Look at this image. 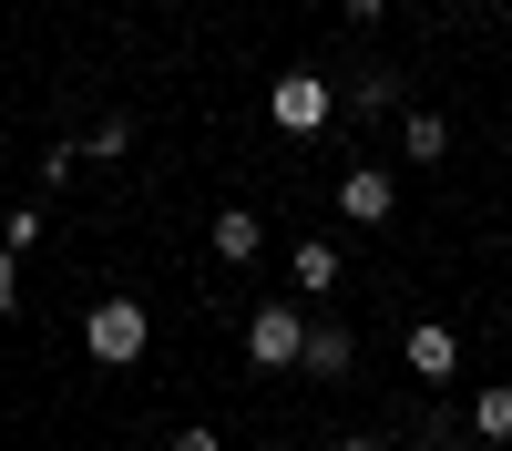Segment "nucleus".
<instances>
[{"instance_id":"nucleus-5","label":"nucleus","mask_w":512,"mask_h":451,"mask_svg":"<svg viewBox=\"0 0 512 451\" xmlns=\"http://www.w3.org/2000/svg\"><path fill=\"white\" fill-rule=\"evenodd\" d=\"M297 369H318V380H349V369H359V339H349L338 318H318V328H308V349H297Z\"/></svg>"},{"instance_id":"nucleus-18","label":"nucleus","mask_w":512,"mask_h":451,"mask_svg":"<svg viewBox=\"0 0 512 451\" xmlns=\"http://www.w3.org/2000/svg\"><path fill=\"white\" fill-rule=\"evenodd\" d=\"M461 451H492V441H461Z\"/></svg>"},{"instance_id":"nucleus-7","label":"nucleus","mask_w":512,"mask_h":451,"mask_svg":"<svg viewBox=\"0 0 512 451\" xmlns=\"http://www.w3.org/2000/svg\"><path fill=\"white\" fill-rule=\"evenodd\" d=\"M287 277H297V287H308V298H328V287H338V277H349V257H338V246H328V236H308V246H297V257H287Z\"/></svg>"},{"instance_id":"nucleus-10","label":"nucleus","mask_w":512,"mask_h":451,"mask_svg":"<svg viewBox=\"0 0 512 451\" xmlns=\"http://www.w3.org/2000/svg\"><path fill=\"white\" fill-rule=\"evenodd\" d=\"M472 431H482V441H512V380H492V390L472 400Z\"/></svg>"},{"instance_id":"nucleus-4","label":"nucleus","mask_w":512,"mask_h":451,"mask_svg":"<svg viewBox=\"0 0 512 451\" xmlns=\"http://www.w3.org/2000/svg\"><path fill=\"white\" fill-rule=\"evenodd\" d=\"M390 205H400V185L379 175V164H349V175H338V216L349 226H390Z\"/></svg>"},{"instance_id":"nucleus-16","label":"nucleus","mask_w":512,"mask_h":451,"mask_svg":"<svg viewBox=\"0 0 512 451\" xmlns=\"http://www.w3.org/2000/svg\"><path fill=\"white\" fill-rule=\"evenodd\" d=\"M338 451H390V441H379V431H349V441H338Z\"/></svg>"},{"instance_id":"nucleus-6","label":"nucleus","mask_w":512,"mask_h":451,"mask_svg":"<svg viewBox=\"0 0 512 451\" xmlns=\"http://www.w3.org/2000/svg\"><path fill=\"white\" fill-rule=\"evenodd\" d=\"M451 369H461V339H451L441 318H420L410 328V380H451Z\"/></svg>"},{"instance_id":"nucleus-12","label":"nucleus","mask_w":512,"mask_h":451,"mask_svg":"<svg viewBox=\"0 0 512 451\" xmlns=\"http://www.w3.org/2000/svg\"><path fill=\"white\" fill-rule=\"evenodd\" d=\"M31 236H41V205H11V216H0V257H21Z\"/></svg>"},{"instance_id":"nucleus-3","label":"nucleus","mask_w":512,"mask_h":451,"mask_svg":"<svg viewBox=\"0 0 512 451\" xmlns=\"http://www.w3.org/2000/svg\"><path fill=\"white\" fill-rule=\"evenodd\" d=\"M297 349H308L297 308H246V369H297Z\"/></svg>"},{"instance_id":"nucleus-11","label":"nucleus","mask_w":512,"mask_h":451,"mask_svg":"<svg viewBox=\"0 0 512 451\" xmlns=\"http://www.w3.org/2000/svg\"><path fill=\"white\" fill-rule=\"evenodd\" d=\"M349 103H359V113H390V103H400V82H390V72H359L349 93H338V123H349Z\"/></svg>"},{"instance_id":"nucleus-8","label":"nucleus","mask_w":512,"mask_h":451,"mask_svg":"<svg viewBox=\"0 0 512 451\" xmlns=\"http://www.w3.org/2000/svg\"><path fill=\"white\" fill-rule=\"evenodd\" d=\"M256 246H267V226H256V205H226V216H216V257H226V267H246Z\"/></svg>"},{"instance_id":"nucleus-15","label":"nucleus","mask_w":512,"mask_h":451,"mask_svg":"<svg viewBox=\"0 0 512 451\" xmlns=\"http://www.w3.org/2000/svg\"><path fill=\"white\" fill-rule=\"evenodd\" d=\"M164 451H226L216 431H175V441H164Z\"/></svg>"},{"instance_id":"nucleus-17","label":"nucleus","mask_w":512,"mask_h":451,"mask_svg":"<svg viewBox=\"0 0 512 451\" xmlns=\"http://www.w3.org/2000/svg\"><path fill=\"white\" fill-rule=\"evenodd\" d=\"M256 451H287V441H256Z\"/></svg>"},{"instance_id":"nucleus-9","label":"nucleus","mask_w":512,"mask_h":451,"mask_svg":"<svg viewBox=\"0 0 512 451\" xmlns=\"http://www.w3.org/2000/svg\"><path fill=\"white\" fill-rule=\"evenodd\" d=\"M400 144H410V164H441V154H451V123L410 103V113H400Z\"/></svg>"},{"instance_id":"nucleus-13","label":"nucleus","mask_w":512,"mask_h":451,"mask_svg":"<svg viewBox=\"0 0 512 451\" xmlns=\"http://www.w3.org/2000/svg\"><path fill=\"white\" fill-rule=\"evenodd\" d=\"M123 144H134V123H123V113H103L93 134H82V154H123Z\"/></svg>"},{"instance_id":"nucleus-2","label":"nucleus","mask_w":512,"mask_h":451,"mask_svg":"<svg viewBox=\"0 0 512 451\" xmlns=\"http://www.w3.org/2000/svg\"><path fill=\"white\" fill-rule=\"evenodd\" d=\"M267 123H277V134H297V144L328 134V123H338V82H328V72H287L277 93H267Z\"/></svg>"},{"instance_id":"nucleus-1","label":"nucleus","mask_w":512,"mask_h":451,"mask_svg":"<svg viewBox=\"0 0 512 451\" xmlns=\"http://www.w3.org/2000/svg\"><path fill=\"white\" fill-rule=\"evenodd\" d=\"M144 339H154L144 298H103L93 318H82V359H93V369H134V359H144Z\"/></svg>"},{"instance_id":"nucleus-14","label":"nucleus","mask_w":512,"mask_h":451,"mask_svg":"<svg viewBox=\"0 0 512 451\" xmlns=\"http://www.w3.org/2000/svg\"><path fill=\"white\" fill-rule=\"evenodd\" d=\"M11 298H21V257H0V318H11Z\"/></svg>"}]
</instances>
